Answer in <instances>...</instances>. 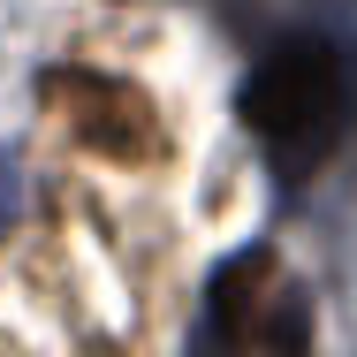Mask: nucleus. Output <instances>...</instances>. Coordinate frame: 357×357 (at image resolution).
I'll return each instance as SVG.
<instances>
[{
    "instance_id": "f03ea898",
    "label": "nucleus",
    "mask_w": 357,
    "mask_h": 357,
    "mask_svg": "<svg viewBox=\"0 0 357 357\" xmlns=\"http://www.w3.org/2000/svg\"><path fill=\"white\" fill-rule=\"evenodd\" d=\"M38 99L69 122V137L99 160H160L167 152V130H160V107L144 99L130 76H99V69H46L38 76Z\"/></svg>"
},
{
    "instance_id": "20e7f679",
    "label": "nucleus",
    "mask_w": 357,
    "mask_h": 357,
    "mask_svg": "<svg viewBox=\"0 0 357 357\" xmlns=\"http://www.w3.org/2000/svg\"><path fill=\"white\" fill-rule=\"evenodd\" d=\"M15 220H23V152L0 144V236H15Z\"/></svg>"
},
{
    "instance_id": "f257e3e1",
    "label": "nucleus",
    "mask_w": 357,
    "mask_h": 357,
    "mask_svg": "<svg viewBox=\"0 0 357 357\" xmlns=\"http://www.w3.org/2000/svg\"><path fill=\"white\" fill-rule=\"evenodd\" d=\"M243 130L274 152L282 183H312L327 167V152L350 137L357 114V54L335 31H289L282 46L243 76L236 91Z\"/></svg>"
},
{
    "instance_id": "7ed1b4c3",
    "label": "nucleus",
    "mask_w": 357,
    "mask_h": 357,
    "mask_svg": "<svg viewBox=\"0 0 357 357\" xmlns=\"http://www.w3.org/2000/svg\"><path fill=\"white\" fill-rule=\"evenodd\" d=\"M213 327H220V342H236V350H304L312 342V327H304L296 296L282 289V266H274L266 243L236 251L213 274Z\"/></svg>"
}]
</instances>
